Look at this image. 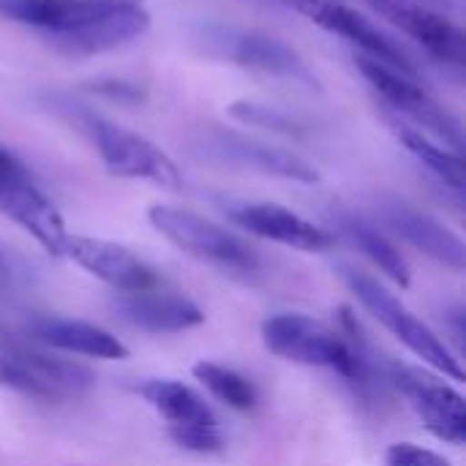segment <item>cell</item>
<instances>
[{"instance_id":"cell-22","label":"cell","mask_w":466,"mask_h":466,"mask_svg":"<svg viewBox=\"0 0 466 466\" xmlns=\"http://www.w3.org/2000/svg\"><path fill=\"white\" fill-rule=\"evenodd\" d=\"M336 221V229L360 251L366 254L390 281L401 284V287H410L412 276H410V268H407V259L401 257V251L382 235L377 232L369 221L352 216V213H336L333 216Z\"/></svg>"},{"instance_id":"cell-11","label":"cell","mask_w":466,"mask_h":466,"mask_svg":"<svg viewBox=\"0 0 466 466\" xmlns=\"http://www.w3.org/2000/svg\"><path fill=\"white\" fill-rule=\"evenodd\" d=\"M0 213L30 232L44 251L63 257V243L68 238L60 210L52 199L33 183L27 167L0 175Z\"/></svg>"},{"instance_id":"cell-19","label":"cell","mask_w":466,"mask_h":466,"mask_svg":"<svg viewBox=\"0 0 466 466\" xmlns=\"http://www.w3.org/2000/svg\"><path fill=\"white\" fill-rule=\"evenodd\" d=\"M147 27H150V14L145 11V5H137V8L101 16L96 22H87L76 30L52 35L49 41L60 52H68V55H96V52H106V49H115L120 44H128L145 35Z\"/></svg>"},{"instance_id":"cell-26","label":"cell","mask_w":466,"mask_h":466,"mask_svg":"<svg viewBox=\"0 0 466 466\" xmlns=\"http://www.w3.org/2000/svg\"><path fill=\"white\" fill-rule=\"evenodd\" d=\"M385 461H388V466H453L445 456H440L429 448L412 445V442L390 445Z\"/></svg>"},{"instance_id":"cell-31","label":"cell","mask_w":466,"mask_h":466,"mask_svg":"<svg viewBox=\"0 0 466 466\" xmlns=\"http://www.w3.org/2000/svg\"><path fill=\"white\" fill-rule=\"evenodd\" d=\"M281 3H284V5H289V8H295V11H300L309 0H281Z\"/></svg>"},{"instance_id":"cell-21","label":"cell","mask_w":466,"mask_h":466,"mask_svg":"<svg viewBox=\"0 0 466 466\" xmlns=\"http://www.w3.org/2000/svg\"><path fill=\"white\" fill-rule=\"evenodd\" d=\"M388 126L396 134V139L410 150V156H415L434 177H440L451 191H456L459 197L464 194V164L461 156L453 150H445L442 145H437L426 131L412 128L410 123H404L401 117L388 115Z\"/></svg>"},{"instance_id":"cell-7","label":"cell","mask_w":466,"mask_h":466,"mask_svg":"<svg viewBox=\"0 0 466 466\" xmlns=\"http://www.w3.org/2000/svg\"><path fill=\"white\" fill-rule=\"evenodd\" d=\"M205 44L218 52L221 57L238 63L240 68H251L268 76H281L300 82L306 87H319L317 76L306 66V60L281 38L262 33V30H243V27H208Z\"/></svg>"},{"instance_id":"cell-9","label":"cell","mask_w":466,"mask_h":466,"mask_svg":"<svg viewBox=\"0 0 466 466\" xmlns=\"http://www.w3.org/2000/svg\"><path fill=\"white\" fill-rule=\"evenodd\" d=\"M388 382L410 401V407L418 412L423 426L448 445H464L466 442V401L459 390L445 385L442 380L404 366L390 363L388 366Z\"/></svg>"},{"instance_id":"cell-27","label":"cell","mask_w":466,"mask_h":466,"mask_svg":"<svg viewBox=\"0 0 466 466\" xmlns=\"http://www.w3.org/2000/svg\"><path fill=\"white\" fill-rule=\"evenodd\" d=\"M93 90L112 98V101H123V104H131V101H139L142 98V90L131 82H120V79H104V82H93Z\"/></svg>"},{"instance_id":"cell-14","label":"cell","mask_w":466,"mask_h":466,"mask_svg":"<svg viewBox=\"0 0 466 466\" xmlns=\"http://www.w3.org/2000/svg\"><path fill=\"white\" fill-rule=\"evenodd\" d=\"M227 216L246 232L298 251H328L336 243L333 232L273 202H235L227 208Z\"/></svg>"},{"instance_id":"cell-12","label":"cell","mask_w":466,"mask_h":466,"mask_svg":"<svg viewBox=\"0 0 466 466\" xmlns=\"http://www.w3.org/2000/svg\"><path fill=\"white\" fill-rule=\"evenodd\" d=\"M300 14L309 16L314 25H319L341 38H350L355 46H360L366 52L363 57H371L388 68L407 74V76L418 74L412 57L401 49V44H396L388 33H382L371 19H366L355 8H350L339 0H309L300 8Z\"/></svg>"},{"instance_id":"cell-29","label":"cell","mask_w":466,"mask_h":466,"mask_svg":"<svg viewBox=\"0 0 466 466\" xmlns=\"http://www.w3.org/2000/svg\"><path fill=\"white\" fill-rule=\"evenodd\" d=\"M418 3H423L426 8L440 11V14H445V11H451V8H453V0H418Z\"/></svg>"},{"instance_id":"cell-5","label":"cell","mask_w":466,"mask_h":466,"mask_svg":"<svg viewBox=\"0 0 466 466\" xmlns=\"http://www.w3.org/2000/svg\"><path fill=\"white\" fill-rule=\"evenodd\" d=\"M76 123L90 137L104 167L112 175L150 180L164 188H180L183 177H180L177 164L161 147H156L150 139L112 123L101 115H93V112H79Z\"/></svg>"},{"instance_id":"cell-18","label":"cell","mask_w":466,"mask_h":466,"mask_svg":"<svg viewBox=\"0 0 466 466\" xmlns=\"http://www.w3.org/2000/svg\"><path fill=\"white\" fill-rule=\"evenodd\" d=\"M30 333L38 344L60 350V352L98 358V360H126L128 358V347L117 336H112L104 328L79 322V319L38 317L30 322Z\"/></svg>"},{"instance_id":"cell-13","label":"cell","mask_w":466,"mask_h":466,"mask_svg":"<svg viewBox=\"0 0 466 466\" xmlns=\"http://www.w3.org/2000/svg\"><path fill=\"white\" fill-rule=\"evenodd\" d=\"M380 16L390 19L407 35H412L431 57L445 66H464V33L445 14L426 8L418 0H366Z\"/></svg>"},{"instance_id":"cell-8","label":"cell","mask_w":466,"mask_h":466,"mask_svg":"<svg viewBox=\"0 0 466 466\" xmlns=\"http://www.w3.org/2000/svg\"><path fill=\"white\" fill-rule=\"evenodd\" d=\"M197 150L202 156L221 161V164H229V167L254 169V172L295 180L303 186L319 183L317 167L309 164L306 158H300L298 153L284 150V147H273L268 142H259L254 137L229 131V128H218V126L205 128L197 139Z\"/></svg>"},{"instance_id":"cell-4","label":"cell","mask_w":466,"mask_h":466,"mask_svg":"<svg viewBox=\"0 0 466 466\" xmlns=\"http://www.w3.org/2000/svg\"><path fill=\"white\" fill-rule=\"evenodd\" d=\"M93 382V371L82 363L0 336V385H8L35 399H74L87 393Z\"/></svg>"},{"instance_id":"cell-28","label":"cell","mask_w":466,"mask_h":466,"mask_svg":"<svg viewBox=\"0 0 466 466\" xmlns=\"http://www.w3.org/2000/svg\"><path fill=\"white\" fill-rule=\"evenodd\" d=\"M25 164L8 150V147H3L0 145V175H5V172H16V169H22Z\"/></svg>"},{"instance_id":"cell-1","label":"cell","mask_w":466,"mask_h":466,"mask_svg":"<svg viewBox=\"0 0 466 466\" xmlns=\"http://www.w3.org/2000/svg\"><path fill=\"white\" fill-rule=\"evenodd\" d=\"M341 319L347 333L306 314H276L262 322V341L273 355L300 366L333 369L358 393L371 396L382 388V380H377V360L369 355L360 325L347 309L341 311Z\"/></svg>"},{"instance_id":"cell-24","label":"cell","mask_w":466,"mask_h":466,"mask_svg":"<svg viewBox=\"0 0 466 466\" xmlns=\"http://www.w3.org/2000/svg\"><path fill=\"white\" fill-rule=\"evenodd\" d=\"M229 117H235L238 123H246V126H259V128H268L273 134L292 137V139L306 137V126L298 117H292L276 106H268V104L235 101V104H229Z\"/></svg>"},{"instance_id":"cell-2","label":"cell","mask_w":466,"mask_h":466,"mask_svg":"<svg viewBox=\"0 0 466 466\" xmlns=\"http://www.w3.org/2000/svg\"><path fill=\"white\" fill-rule=\"evenodd\" d=\"M339 276L352 289V295L363 303V309L377 322H382L410 352H415L418 358H423V363H429L431 369H437L442 377H451L456 382L464 380V369H461L459 358L440 341V336L429 325H423L377 279H371L369 273H363V270H358L352 265H339Z\"/></svg>"},{"instance_id":"cell-6","label":"cell","mask_w":466,"mask_h":466,"mask_svg":"<svg viewBox=\"0 0 466 466\" xmlns=\"http://www.w3.org/2000/svg\"><path fill=\"white\" fill-rule=\"evenodd\" d=\"M358 68L371 82V87L382 96V101L390 104L399 115H404L407 120L431 131L434 137L445 139V145H451L453 150H461L464 134H461L459 117L451 109H445L431 93H426L415 82V76H407V74L388 68L363 55L358 57Z\"/></svg>"},{"instance_id":"cell-20","label":"cell","mask_w":466,"mask_h":466,"mask_svg":"<svg viewBox=\"0 0 466 466\" xmlns=\"http://www.w3.org/2000/svg\"><path fill=\"white\" fill-rule=\"evenodd\" d=\"M139 396L167 420L169 429L175 426H218L213 407L188 385L175 380H147L139 385Z\"/></svg>"},{"instance_id":"cell-15","label":"cell","mask_w":466,"mask_h":466,"mask_svg":"<svg viewBox=\"0 0 466 466\" xmlns=\"http://www.w3.org/2000/svg\"><path fill=\"white\" fill-rule=\"evenodd\" d=\"M137 5H145V0H0V16L52 38Z\"/></svg>"},{"instance_id":"cell-3","label":"cell","mask_w":466,"mask_h":466,"mask_svg":"<svg viewBox=\"0 0 466 466\" xmlns=\"http://www.w3.org/2000/svg\"><path fill=\"white\" fill-rule=\"evenodd\" d=\"M147 218L156 232H161L172 246L180 251L216 265L218 270L235 273V276H254L259 270L257 251L240 240L235 232L172 205H153L147 210Z\"/></svg>"},{"instance_id":"cell-23","label":"cell","mask_w":466,"mask_h":466,"mask_svg":"<svg viewBox=\"0 0 466 466\" xmlns=\"http://www.w3.org/2000/svg\"><path fill=\"white\" fill-rule=\"evenodd\" d=\"M194 377L216 396L221 399L227 407L232 410H240V412H248L257 407V388L238 371L227 369V366H218V363H197L194 366Z\"/></svg>"},{"instance_id":"cell-16","label":"cell","mask_w":466,"mask_h":466,"mask_svg":"<svg viewBox=\"0 0 466 466\" xmlns=\"http://www.w3.org/2000/svg\"><path fill=\"white\" fill-rule=\"evenodd\" d=\"M382 218L390 227V232H396L401 240H407L410 246H415L426 257H431V259H437L453 270H464L466 268L464 240L456 232H451L445 224L431 218L429 213H423L407 202L390 199L382 205Z\"/></svg>"},{"instance_id":"cell-25","label":"cell","mask_w":466,"mask_h":466,"mask_svg":"<svg viewBox=\"0 0 466 466\" xmlns=\"http://www.w3.org/2000/svg\"><path fill=\"white\" fill-rule=\"evenodd\" d=\"M169 437L175 445L191 451V453H218L224 451V437L218 426H175L169 429Z\"/></svg>"},{"instance_id":"cell-17","label":"cell","mask_w":466,"mask_h":466,"mask_svg":"<svg viewBox=\"0 0 466 466\" xmlns=\"http://www.w3.org/2000/svg\"><path fill=\"white\" fill-rule=\"evenodd\" d=\"M115 311L128 325L147 333H180L205 322V314L197 303L183 295L161 292V287L120 295L115 300Z\"/></svg>"},{"instance_id":"cell-10","label":"cell","mask_w":466,"mask_h":466,"mask_svg":"<svg viewBox=\"0 0 466 466\" xmlns=\"http://www.w3.org/2000/svg\"><path fill=\"white\" fill-rule=\"evenodd\" d=\"M63 257L85 268L90 276L101 279L112 289L128 295V292H145L161 287V276L153 265H147L142 257L128 251L120 243L85 238V235H68L63 243Z\"/></svg>"},{"instance_id":"cell-30","label":"cell","mask_w":466,"mask_h":466,"mask_svg":"<svg viewBox=\"0 0 466 466\" xmlns=\"http://www.w3.org/2000/svg\"><path fill=\"white\" fill-rule=\"evenodd\" d=\"M11 268H8V262H5V257H3V251H0V281H5L11 273H8Z\"/></svg>"}]
</instances>
